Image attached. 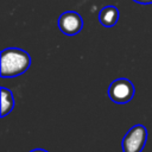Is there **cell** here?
Wrapping results in <instances>:
<instances>
[{"label": "cell", "instance_id": "6da1fadb", "mask_svg": "<svg viewBox=\"0 0 152 152\" xmlns=\"http://www.w3.org/2000/svg\"><path fill=\"white\" fill-rule=\"evenodd\" d=\"M31 66V56L23 49L7 48L1 51L0 72L2 78H13L23 75Z\"/></svg>", "mask_w": 152, "mask_h": 152}, {"label": "cell", "instance_id": "7a4b0ae2", "mask_svg": "<svg viewBox=\"0 0 152 152\" xmlns=\"http://www.w3.org/2000/svg\"><path fill=\"white\" fill-rule=\"evenodd\" d=\"M147 135L148 132L144 125L137 124L132 126L122 138V152H141L146 145Z\"/></svg>", "mask_w": 152, "mask_h": 152}, {"label": "cell", "instance_id": "3957f363", "mask_svg": "<svg viewBox=\"0 0 152 152\" xmlns=\"http://www.w3.org/2000/svg\"><path fill=\"white\" fill-rule=\"evenodd\" d=\"M135 94L134 84L125 77L116 78L110 82L108 87V97L118 104H124L129 102Z\"/></svg>", "mask_w": 152, "mask_h": 152}, {"label": "cell", "instance_id": "277c9868", "mask_svg": "<svg viewBox=\"0 0 152 152\" xmlns=\"http://www.w3.org/2000/svg\"><path fill=\"white\" fill-rule=\"evenodd\" d=\"M58 27L66 36H75L81 32L83 27L82 17L74 11H66L58 18Z\"/></svg>", "mask_w": 152, "mask_h": 152}, {"label": "cell", "instance_id": "5b68a950", "mask_svg": "<svg viewBox=\"0 0 152 152\" xmlns=\"http://www.w3.org/2000/svg\"><path fill=\"white\" fill-rule=\"evenodd\" d=\"M99 20L102 26L112 27L119 20V11L115 6H104L99 13Z\"/></svg>", "mask_w": 152, "mask_h": 152}, {"label": "cell", "instance_id": "8992f818", "mask_svg": "<svg viewBox=\"0 0 152 152\" xmlns=\"http://www.w3.org/2000/svg\"><path fill=\"white\" fill-rule=\"evenodd\" d=\"M1 91V118H5L6 115H8L13 108H14V96H13V91L6 87H1L0 88Z\"/></svg>", "mask_w": 152, "mask_h": 152}, {"label": "cell", "instance_id": "52a82bcc", "mask_svg": "<svg viewBox=\"0 0 152 152\" xmlns=\"http://www.w3.org/2000/svg\"><path fill=\"white\" fill-rule=\"evenodd\" d=\"M135 2H139V4H151L152 0H134Z\"/></svg>", "mask_w": 152, "mask_h": 152}, {"label": "cell", "instance_id": "ba28073f", "mask_svg": "<svg viewBox=\"0 0 152 152\" xmlns=\"http://www.w3.org/2000/svg\"><path fill=\"white\" fill-rule=\"evenodd\" d=\"M30 152H49V151H46V150H44V148H33V150H31Z\"/></svg>", "mask_w": 152, "mask_h": 152}]
</instances>
